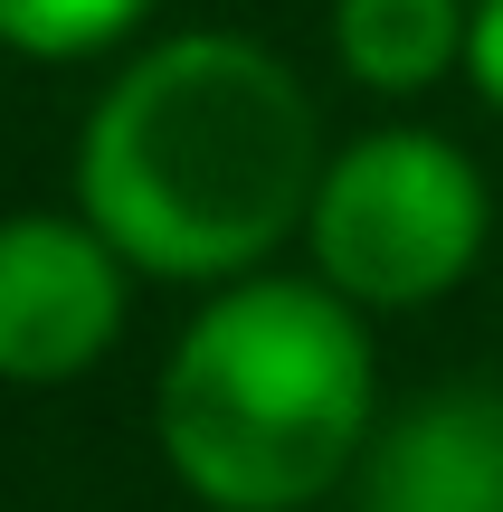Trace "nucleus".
<instances>
[{"instance_id":"obj_1","label":"nucleus","mask_w":503,"mask_h":512,"mask_svg":"<svg viewBox=\"0 0 503 512\" xmlns=\"http://www.w3.org/2000/svg\"><path fill=\"white\" fill-rule=\"evenodd\" d=\"M333 162L314 86L247 29H181L114 67L76 133V209L133 275L238 285L304 247Z\"/></svg>"},{"instance_id":"obj_2","label":"nucleus","mask_w":503,"mask_h":512,"mask_svg":"<svg viewBox=\"0 0 503 512\" xmlns=\"http://www.w3.org/2000/svg\"><path fill=\"white\" fill-rule=\"evenodd\" d=\"M380 427L371 313L323 275H238L162 351L152 437L190 503L209 512H314L352 494Z\"/></svg>"},{"instance_id":"obj_3","label":"nucleus","mask_w":503,"mask_h":512,"mask_svg":"<svg viewBox=\"0 0 503 512\" xmlns=\"http://www.w3.org/2000/svg\"><path fill=\"white\" fill-rule=\"evenodd\" d=\"M494 238V190L456 133L437 124H371L333 143L304 209V275L361 313H418L475 275Z\"/></svg>"},{"instance_id":"obj_4","label":"nucleus","mask_w":503,"mask_h":512,"mask_svg":"<svg viewBox=\"0 0 503 512\" xmlns=\"http://www.w3.org/2000/svg\"><path fill=\"white\" fill-rule=\"evenodd\" d=\"M133 313V266L95 238L86 209H10L0 219V380L57 389L86 380Z\"/></svg>"},{"instance_id":"obj_5","label":"nucleus","mask_w":503,"mask_h":512,"mask_svg":"<svg viewBox=\"0 0 503 512\" xmlns=\"http://www.w3.org/2000/svg\"><path fill=\"white\" fill-rule=\"evenodd\" d=\"M352 512H503V389L437 380L428 399L380 408Z\"/></svg>"},{"instance_id":"obj_6","label":"nucleus","mask_w":503,"mask_h":512,"mask_svg":"<svg viewBox=\"0 0 503 512\" xmlns=\"http://www.w3.org/2000/svg\"><path fill=\"white\" fill-rule=\"evenodd\" d=\"M466 19L475 0H333V67L352 76L380 105H409V95L466 76Z\"/></svg>"},{"instance_id":"obj_7","label":"nucleus","mask_w":503,"mask_h":512,"mask_svg":"<svg viewBox=\"0 0 503 512\" xmlns=\"http://www.w3.org/2000/svg\"><path fill=\"white\" fill-rule=\"evenodd\" d=\"M162 0H0V48L38 57V67H76V57L124 48Z\"/></svg>"},{"instance_id":"obj_8","label":"nucleus","mask_w":503,"mask_h":512,"mask_svg":"<svg viewBox=\"0 0 503 512\" xmlns=\"http://www.w3.org/2000/svg\"><path fill=\"white\" fill-rule=\"evenodd\" d=\"M466 86L503 114V0H475L466 19Z\"/></svg>"}]
</instances>
